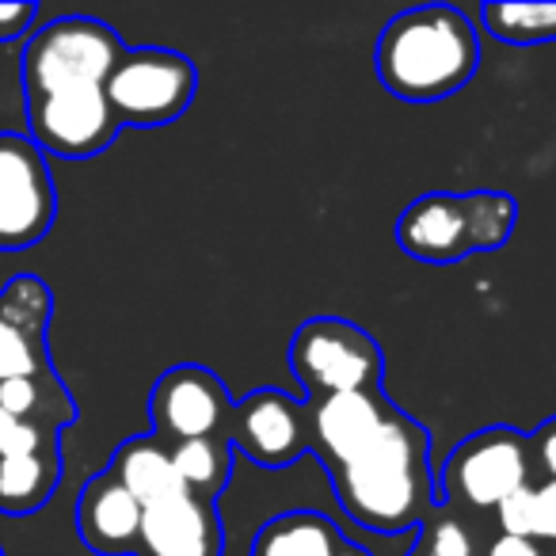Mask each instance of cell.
Instances as JSON below:
<instances>
[{
    "label": "cell",
    "mask_w": 556,
    "mask_h": 556,
    "mask_svg": "<svg viewBox=\"0 0 556 556\" xmlns=\"http://www.w3.org/2000/svg\"><path fill=\"white\" fill-rule=\"evenodd\" d=\"M332 472L336 500L351 522L374 533H404L431 518L434 480L427 431L401 408H389L374 439Z\"/></svg>",
    "instance_id": "1"
},
{
    "label": "cell",
    "mask_w": 556,
    "mask_h": 556,
    "mask_svg": "<svg viewBox=\"0 0 556 556\" xmlns=\"http://www.w3.org/2000/svg\"><path fill=\"white\" fill-rule=\"evenodd\" d=\"M480 70L477 27L454 4L396 12L378 35L374 73L404 103H439L462 92Z\"/></svg>",
    "instance_id": "2"
},
{
    "label": "cell",
    "mask_w": 556,
    "mask_h": 556,
    "mask_svg": "<svg viewBox=\"0 0 556 556\" xmlns=\"http://www.w3.org/2000/svg\"><path fill=\"white\" fill-rule=\"evenodd\" d=\"M518 225V202L507 191H431L396 217V248L419 263H457L507 248Z\"/></svg>",
    "instance_id": "3"
},
{
    "label": "cell",
    "mask_w": 556,
    "mask_h": 556,
    "mask_svg": "<svg viewBox=\"0 0 556 556\" xmlns=\"http://www.w3.org/2000/svg\"><path fill=\"white\" fill-rule=\"evenodd\" d=\"M126 47L108 24L88 16H62L35 31L20 58L24 100H42L58 92L103 88Z\"/></svg>",
    "instance_id": "4"
},
{
    "label": "cell",
    "mask_w": 556,
    "mask_h": 556,
    "mask_svg": "<svg viewBox=\"0 0 556 556\" xmlns=\"http://www.w3.org/2000/svg\"><path fill=\"white\" fill-rule=\"evenodd\" d=\"M290 370L317 404L340 393H378L386 355L366 328L343 317H313L290 340Z\"/></svg>",
    "instance_id": "5"
},
{
    "label": "cell",
    "mask_w": 556,
    "mask_h": 556,
    "mask_svg": "<svg viewBox=\"0 0 556 556\" xmlns=\"http://www.w3.org/2000/svg\"><path fill=\"white\" fill-rule=\"evenodd\" d=\"M194 92H199L194 62L164 47L126 50L103 85L118 126H141V130L176 123L191 108Z\"/></svg>",
    "instance_id": "6"
},
{
    "label": "cell",
    "mask_w": 556,
    "mask_h": 556,
    "mask_svg": "<svg viewBox=\"0 0 556 556\" xmlns=\"http://www.w3.org/2000/svg\"><path fill=\"white\" fill-rule=\"evenodd\" d=\"M530 434L515 427H484L450 450L439 500L492 510L530 488Z\"/></svg>",
    "instance_id": "7"
},
{
    "label": "cell",
    "mask_w": 556,
    "mask_h": 556,
    "mask_svg": "<svg viewBox=\"0 0 556 556\" xmlns=\"http://www.w3.org/2000/svg\"><path fill=\"white\" fill-rule=\"evenodd\" d=\"M58 214L54 179L47 156L31 138L0 134V248H35Z\"/></svg>",
    "instance_id": "8"
},
{
    "label": "cell",
    "mask_w": 556,
    "mask_h": 556,
    "mask_svg": "<svg viewBox=\"0 0 556 556\" xmlns=\"http://www.w3.org/2000/svg\"><path fill=\"white\" fill-rule=\"evenodd\" d=\"M229 386L206 366H172L156 378L149 393V419L161 439L191 442V439H217L229 431L232 419Z\"/></svg>",
    "instance_id": "9"
},
{
    "label": "cell",
    "mask_w": 556,
    "mask_h": 556,
    "mask_svg": "<svg viewBox=\"0 0 556 556\" xmlns=\"http://www.w3.org/2000/svg\"><path fill=\"white\" fill-rule=\"evenodd\" d=\"M27 126H31V141L39 146V153L62 156V161L100 156L123 130L103 88L27 100Z\"/></svg>",
    "instance_id": "10"
},
{
    "label": "cell",
    "mask_w": 556,
    "mask_h": 556,
    "mask_svg": "<svg viewBox=\"0 0 556 556\" xmlns=\"http://www.w3.org/2000/svg\"><path fill=\"white\" fill-rule=\"evenodd\" d=\"M225 439L263 469H287L309 450V412L282 389H255L232 408Z\"/></svg>",
    "instance_id": "11"
},
{
    "label": "cell",
    "mask_w": 556,
    "mask_h": 556,
    "mask_svg": "<svg viewBox=\"0 0 556 556\" xmlns=\"http://www.w3.org/2000/svg\"><path fill=\"white\" fill-rule=\"evenodd\" d=\"M225 530L214 503L184 492L141 515L138 556H222Z\"/></svg>",
    "instance_id": "12"
},
{
    "label": "cell",
    "mask_w": 556,
    "mask_h": 556,
    "mask_svg": "<svg viewBox=\"0 0 556 556\" xmlns=\"http://www.w3.org/2000/svg\"><path fill=\"white\" fill-rule=\"evenodd\" d=\"M50 317V290L24 275L0 294V386L16 378H39L47 370L42 328Z\"/></svg>",
    "instance_id": "13"
},
{
    "label": "cell",
    "mask_w": 556,
    "mask_h": 556,
    "mask_svg": "<svg viewBox=\"0 0 556 556\" xmlns=\"http://www.w3.org/2000/svg\"><path fill=\"white\" fill-rule=\"evenodd\" d=\"M141 515V503L108 469L96 472L77 495V533L96 556L138 553Z\"/></svg>",
    "instance_id": "14"
},
{
    "label": "cell",
    "mask_w": 556,
    "mask_h": 556,
    "mask_svg": "<svg viewBox=\"0 0 556 556\" xmlns=\"http://www.w3.org/2000/svg\"><path fill=\"white\" fill-rule=\"evenodd\" d=\"M389 408L393 404L381 396V389L378 393H340L309 404V434L325 457V469H340L343 462H351L374 439Z\"/></svg>",
    "instance_id": "15"
},
{
    "label": "cell",
    "mask_w": 556,
    "mask_h": 556,
    "mask_svg": "<svg viewBox=\"0 0 556 556\" xmlns=\"http://www.w3.org/2000/svg\"><path fill=\"white\" fill-rule=\"evenodd\" d=\"M108 472L141 503V510L187 492L172 465V450L161 439H126L111 457Z\"/></svg>",
    "instance_id": "16"
},
{
    "label": "cell",
    "mask_w": 556,
    "mask_h": 556,
    "mask_svg": "<svg viewBox=\"0 0 556 556\" xmlns=\"http://www.w3.org/2000/svg\"><path fill=\"white\" fill-rule=\"evenodd\" d=\"M343 545L340 530L332 518L317 515V510H290L255 533L248 556H336Z\"/></svg>",
    "instance_id": "17"
},
{
    "label": "cell",
    "mask_w": 556,
    "mask_h": 556,
    "mask_svg": "<svg viewBox=\"0 0 556 556\" xmlns=\"http://www.w3.org/2000/svg\"><path fill=\"white\" fill-rule=\"evenodd\" d=\"M62 462L58 454L0 457V510L4 515H31L54 495Z\"/></svg>",
    "instance_id": "18"
},
{
    "label": "cell",
    "mask_w": 556,
    "mask_h": 556,
    "mask_svg": "<svg viewBox=\"0 0 556 556\" xmlns=\"http://www.w3.org/2000/svg\"><path fill=\"white\" fill-rule=\"evenodd\" d=\"M172 450V465H176V477L184 480V488L199 500L214 503L217 495L229 488L232 477V442L225 434L217 439H191L176 442Z\"/></svg>",
    "instance_id": "19"
},
{
    "label": "cell",
    "mask_w": 556,
    "mask_h": 556,
    "mask_svg": "<svg viewBox=\"0 0 556 556\" xmlns=\"http://www.w3.org/2000/svg\"><path fill=\"white\" fill-rule=\"evenodd\" d=\"M480 24L492 39L510 47H538L556 39V4H507L488 0L480 4Z\"/></svg>",
    "instance_id": "20"
},
{
    "label": "cell",
    "mask_w": 556,
    "mask_h": 556,
    "mask_svg": "<svg viewBox=\"0 0 556 556\" xmlns=\"http://www.w3.org/2000/svg\"><path fill=\"white\" fill-rule=\"evenodd\" d=\"M58 454V431L35 419H16L0 408V457Z\"/></svg>",
    "instance_id": "21"
},
{
    "label": "cell",
    "mask_w": 556,
    "mask_h": 556,
    "mask_svg": "<svg viewBox=\"0 0 556 556\" xmlns=\"http://www.w3.org/2000/svg\"><path fill=\"white\" fill-rule=\"evenodd\" d=\"M419 545L439 556H472V538L457 518H427Z\"/></svg>",
    "instance_id": "22"
},
{
    "label": "cell",
    "mask_w": 556,
    "mask_h": 556,
    "mask_svg": "<svg viewBox=\"0 0 556 556\" xmlns=\"http://www.w3.org/2000/svg\"><path fill=\"white\" fill-rule=\"evenodd\" d=\"M500 530L507 538H526L538 541V507H533V488H522L510 500H503L500 507Z\"/></svg>",
    "instance_id": "23"
},
{
    "label": "cell",
    "mask_w": 556,
    "mask_h": 556,
    "mask_svg": "<svg viewBox=\"0 0 556 556\" xmlns=\"http://www.w3.org/2000/svg\"><path fill=\"white\" fill-rule=\"evenodd\" d=\"M42 381L39 378H16L0 386V408L16 419H31L35 412H42ZM39 424V419H35Z\"/></svg>",
    "instance_id": "24"
},
{
    "label": "cell",
    "mask_w": 556,
    "mask_h": 556,
    "mask_svg": "<svg viewBox=\"0 0 556 556\" xmlns=\"http://www.w3.org/2000/svg\"><path fill=\"white\" fill-rule=\"evenodd\" d=\"M530 457L541 465L548 480H556V416L545 419L538 431L530 434Z\"/></svg>",
    "instance_id": "25"
},
{
    "label": "cell",
    "mask_w": 556,
    "mask_h": 556,
    "mask_svg": "<svg viewBox=\"0 0 556 556\" xmlns=\"http://www.w3.org/2000/svg\"><path fill=\"white\" fill-rule=\"evenodd\" d=\"M533 507H538V538L556 541V480L533 488Z\"/></svg>",
    "instance_id": "26"
},
{
    "label": "cell",
    "mask_w": 556,
    "mask_h": 556,
    "mask_svg": "<svg viewBox=\"0 0 556 556\" xmlns=\"http://www.w3.org/2000/svg\"><path fill=\"white\" fill-rule=\"evenodd\" d=\"M35 4H0V42L20 39L31 27Z\"/></svg>",
    "instance_id": "27"
},
{
    "label": "cell",
    "mask_w": 556,
    "mask_h": 556,
    "mask_svg": "<svg viewBox=\"0 0 556 556\" xmlns=\"http://www.w3.org/2000/svg\"><path fill=\"white\" fill-rule=\"evenodd\" d=\"M488 556H541V548H538V541L507 538V533H500V538L488 545Z\"/></svg>",
    "instance_id": "28"
},
{
    "label": "cell",
    "mask_w": 556,
    "mask_h": 556,
    "mask_svg": "<svg viewBox=\"0 0 556 556\" xmlns=\"http://www.w3.org/2000/svg\"><path fill=\"white\" fill-rule=\"evenodd\" d=\"M336 556H370V553H366L363 545H355V541H343L340 553H336Z\"/></svg>",
    "instance_id": "29"
},
{
    "label": "cell",
    "mask_w": 556,
    "mask_h": 556,
    "mask_svg": "<svg viewBox=\"0 0 556 556\" xmlns=\"http://www.w3.org/2000/svg\"><path fill=\"white\" fill-rule=\"evenodd\" d=\"M412 556H439V553H431V548H424V545H416V553Z\"/></svg>",
    "instance_id": "30"
},
{
    "label": "cell",
    "mask_w": 556,
    "mask_h": 556,
    "mask_svg": "<svg viewBox=\"0 0 556 556\" xmlns=\"http://www.w3.org/2000/svg\"><path fill=\"white\" fill-rule=\"evenodd\" d=\"M0 556H4V548H0Z\"/></svg>",
    "instance_id": "31"
}]
</instances>
